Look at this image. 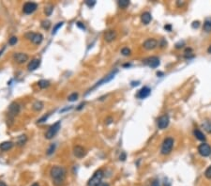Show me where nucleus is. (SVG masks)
Listing matches in <instances>:
<instances>
[{
  "label": "nucleus",
  "instance_id": "43",
  "mask_svg": "<svg viewBox=\"0 0 211 186\" xmlns=\"http://www.w3.org/2000/svg\"><path fill=\"white\" fill-rule=\"evenodd\" d=\"M0 186H8V185H7L4 182H1V181H0Z\"/></svg>",
  "mask_w": 211,
  "mask_h": 186
},
{
  "label": "nucleus",
  "instance_id": "2",
  "mask_svg": "<svg viewBox=\"0 0 211 186\" xmlns=\"http://www.w3.org/2000/svg\"><path fill=\"white\" fill-rule=\"evenodd\" d=\"M173 147H174V139L172 137L165 138L163 143V146H161V149H160L161 154L168 155L172 152Z\"/></svg>",
  "mask_w": 211,
  "mask_h": 186
},
{
  "label": "nucleus",
  "instance_id": "32",
  "mask_svg": "<svg viewBox=\"0 0 211 186\" xmlns=\"http://www.w3.org/2000/svg\"><path fill=\"white\" fill-rule=\"evenodd\" d=\"M205 176L207 178H208V180H211V166H209L207 168L206 172H205Z\"/></svg>",
  "mask_w": 211,
  "mask_h": 186
},
{
  "label": "nucleus",
  "instance_id": "41",
  "mask_svg": "<svg viewBox=\"0 0 211 186\" xmlns=\"http://www.w3.org/2000/svg\"><path fill=\"white\" fill-rule=\"evenodd\" d=\"M98 186H109V184H108V183H106V182H101V183L98 184Z\"/></svg>",
  "mask_w": 211,
  "mask_h": 186
},
{
  "label": "nucleus",
  "instance_id": "23",
  "mask_svg": "<svg viewBox=\"0 0 211 186\" xmlns=\"http://www.w3.org/2000/svg\"><path fill=\"white\" fill-rule=\"evenodd\" d=\"M43 106H44L43 103L40 102V101H37V102H35L33 104V110L39 112V111H40L42 108H43Z\"/></svg>",
  "mask_w": 211,
  "mask_h": 186
},
{
  "label": "nucleus",
  "instance_id": "39",
  "mask_svg": "<svg viewBox=\"0 0 211 186\" xmlns=\"http://www.w3.org/2000/svg\"><path fill=\"white\" fill-rule=\"evenodd\" d=\"M119 159H120V161H125L126 160V153L122 152V154L120 155V157H119Z\"/></svg>",
  "mask_w": 211,
  "mask_h": 186
},
{
  "label": "nucleus",
  "instance_id": "46",
  "mask_svg": "<svg viewBox=\"0 0 211 186\" xmlns=\"http://www.w3.org/2000/svg\"><path fill=\"white\" fill-rule=\"evenodd\" d=\"M207 52H208L209 54H211V45L208 47V49H207Z\"/></svg>",
  "mask_w": 211,
  "mask_h": 186
},
{
  "label": "nucleus",
  "instance_id": "48",
  "mask_svg": "<svg viewBox=\"0 0 211 186\" xmlns=\"http://www.w3.org/2000/svg\"><path fill=\"white\" fill-rule=\"evenodd\" d=\"M4 50H5V47H3V49H2V50H0V55H1V54L3 53V51H4Z\"/></svg>",
  "mask_w": 211,
  "mask_h": 186
},
{
  "label": "nucleus",
  "instance_id": "6",
  "mask_svg": "<svg viewBox=\"0 0 211 186\" xmlns=\"http://www.w3.org/2000/svg\"><path fill=\"white\" fill-rule=\"evenodd\" d=\"M21 109V106L19 104L17 103H12L10 106H9V117L13 119L14 117H16Z\"/></svg>",
  "mask_w": 211,
  "mask_h": 186
},
{
  "label": "nucleus",
  "instance_id": "18",
  "mask_svg": "<svg viewBox=\"0 0 211 186\" xmlns=\"http://www.w3.org/2000/svg\"><path fill=\"white\" fill-rule=\"evenodd\" d=\"M13 147V143L11 141H5L0 144V149L2 152H7Z\"/></svg>",
  "mask_w": 211,
  "mask_h": 186
},
{
  "label": "nucleus",
  "instance_id": "10",
  "mask_svg": "<svg viewBox=\"0 0 211 186\" xmlns=\"http://www.w3.org/2000/svg\"><path fill=\"white\" fill-rule=\"evenodd\" d=\"M73 154L75 157H77V158L81 159V158H84V157L86 155V151L84 147L77 145L73 148Z\"/></svg>",
  "mask_w": 211,
  "mask_h": 186
},
{
  "label": "nucleus",
  "instance_id": "38",
  "mask_svg": "<svg viewBox=\"0 0 211 186\" xmlns=\"http://www.w3.org/2000/svg\"><path fill=\"white\" fill-rule=\"evenodd\" d=\"M151 186H160V182L158 180H154L151 183Z\"/></svg>",
  "mask_w": 211,
  "mask_h": 186
},
{
  "label": "nucleus",
  "instance_id": "25",
  "mask_svg": "<svg viewBox=\"0 0 211 186\" xmlns=\"http://www.w3.org/2000/svg\"><path fill=\"white\" fill-rule=\"evenodd\" d=\"M129 5H130L129 0H119L118 1V6L120 7L121 9H126Z\"/></svg>",
  "mask_w": 211,
  "mask_h": 186
},
{
  "label": "nucleus",
  "instance_id": "8",
  "mask_svg": "<svg viewBox=\"0 0 211 186\" xmlns=\"http://www.w3.org/2000/svg\"><path fill=\"white\" fill-rule=\"evenodd\" d=\"M38 5L35 2H26L23 7V11L25 14H31L37 10Z\"/></svg>",
  "mask_w": 211,
  "mask_h": 186
},
{
  "label": "nucleus",
  "instance_id": "33",
  "mask_svg": "<svg viewBox=\"0 0 211 186\" xmlns=\"http://www.w3.org/2000/svg\"><path fill=\"white\" fill-rule=\"evenodd\" d=\"M54 149H55V145L54 144H52L50 147H49V148L47 149V154L48 155H52L54 152Z\"/></svg>",
  "mask_w": 211,
  "mask_h": 186
},
{
  "label": "nucleus",
  "instance_id": "9",
  "mask_svg": "<svg viewBox=\"0 0 211 186\" xmlns=\"http://www.w3.org/2000/svg\"><path fill=\"white\" fill-rule=\"evenodd\" d=\"M144 64L145 65L149 66L151 68H157L160 65V59L157 58V56H151V58H145V60H143Z\"/></svg>",
  "mask_w": 211,
  "mask_h": 186
},
{
  "label": "nucleus",
  "instance_id": "7",
  "mask_svg": "<svg viewBox=\"0 0 211 186\" xmlns=\"http://www.w3.org/2000/svg\"><path fill=\"white\" fill-rule=\"evenodd\" d=\"M198 152L203 157H207L211 154V147L207 143H203L198 147Z\"/></svg>",
  "mask_w": 211,
  "mask_h": 186
},
{
  "label": "nucleus",
  "instance_id": "42",
  "mask_svg": "<svg viewBox=\"0 0 211 186\" xmlns=\"http://www.w3.org/2000/svg\"><path fill=\"white\" fill-rule=\"evenodd\" d=\"M112 120H113V119H112V118H107V119H106V124H110V123L112 122Z\"/></svg>",
  "mask_w": 211,
  "mask_h": 186
},
{
  "label": "nucleus",
  "instance_id": "26",
  "mask_svg": "<svg viewBox=\"0 0 211 186\" xmlns=\"http://www.w3.org/2000/svg\"><path fill=\"white\" fill-rule=\"evenodd\" d=\"M54 10V6L53 5H49L47 7H45V13H46V15L47 16H50L52 12Z\"/></svg>",
  "mask_w": 211,
  "mask_h": 186
},
{
  "label": "nucleus",
  "instance_id": "15",
  "mask_svg": "<svg viewBox=\"0 0 211 186\" xmlns=\"http://www.w3.org/2000/svg\"><path fill=\"white\" fill-rule=\"evenodd\" d=\"M150 92H151V89L149 88L144 87V88H142L139 90L138 94H137V97L139 99H145L146 97H148L150 95Z\"/></svg>",
  "mask_w": 211,
  "mask_h": 186
},
{
  "label": "nucleus",
  "instance_id": "47",
  "mask_svg": "<svg viewBox=\"0 0 211 186\" xmlns=\"http://www.w3.org/2000/svg\"><path fill=\"white\" fill-rule=\"evenodd\" d=\"M31 186H40V184H39V183H37V182H35V183H33Z\"/></svg>",
  "mask_w": 211,
  "mask_h": 186
},
{
  "label": "nucleus",
  "instance_id": "11",
  "mask_svg": "<svg viewBox=\"0 0 211 186\" xmlns=\"http://www.w3.org/2000/svg\"><path fill=\"white\" fill-rule=\"evenodd\" d=\"M28 55L25 53H16L13 56V59L15 60L18 64H23L28 60Z\"/></svg>",
  "mask_w": 211,
  "mask_h": 186
},
{
  "label": "nucleus",
  "instance_id": "22",
  "mask_svg": "<svg viewBox=\"0 0 211 186\" xmlns=\"http://www.w3.org/2000/svg\"><path fill=\"white\" fill-rule=\"evenodd\" d=\"M204 30L206 32H211V17L207 18L204 23Z\"/></svg>",
  "mask_w": 211,
  "mask_h": 186
},
{
  "label": "nucleus",
  "instance_id": "28",
  "mask_svg": "<svg viewBox=\"0 0 211 186\" xmlns=\"http://www.w3.org/2000/svg\"><path fill=\"white\" fill-rule=\"evenodd\" d=\"M203 126L206 129L207 132L211 134V121H206V122L203 124Z\"/></svg>",
  "mask_w": 211,
  "mask_h": 186
},
{
  "label": "nucleus",
  "instance_id": "35",
  "mask_svg": "<svg viewBox=\"0 0 211 186\" xmlns=\"http://www.w3.org/2000/svg\"><path fill=\"white\" fill-rule=\"evenodd\" d=\"M86 4L89 7V8H91V7H93L96 4V1H95V0H92V1H90V0H86Z\"/></svg>",
  "mask_w": 211,
  "mask_h": 186
},
{
  "label": "nucleus",
  "instance_id": "21",
  "mask_svg": "<svg viewBox=\"0 0 211 186\" xmlns=\"http://www.w3.org/2000/svg\"><path fill=\"white\" fill-rule=\"evenodd\" d=\"M26 141H27V136L25 134H22V135H20L17 139V145L19 147H22L25 144Z\"/></svg>",
  "mask_w": 211,
  "mask_h": 186
},
{
  "label": "nucleus",
  "instance_id": "5",
  "mask_svg": "<svg viewBox=\"0 0 211 186\" xmlns=\"http://www.w3.org/2000/svg\"><path fill=\"white\" fill-rule=\"evenodd\" d=\"M26 39H28L29 40H31L34 44L39 45L40 44L42 40H43V36H42L40 33H34V32H28L25 34Z\"/></svg>",
  "mask_w": 211,
  "mask_h": 186
},
{
  "label": "nucleus",
  "instance_id": "27",
  "mask_svg": "<svg viewBox=\"0 0 211 186\" xmlns=\"http://www.w3.org/2000/svg\"><path fill=\"white\" fill-rule=\"evenodd\" d=\"M41 26H42V28H44V29H49V27L51 26L50 21H48V20L42 21V22H41Z\"/></svg>",
  "mask_w": 211,
  "mask_h": 186
},
{
  "label": "nucleus",
  "instance_id": "40",
  "mask_svg": "<svg viewBox=\"0 0 211 186\" xmlns=\"http://www.w3.org/2000/svg\"><path fill=\"white\" fill-rule=\"evenodd\" d=\"M199 24H200V23L198 22V21H197V22H193V23H192V27H193V28H195V27L197 28V27L199 26Z\"/></svg>",
  "mask_w": 211,
  "mask_h": 186
},
{
  "label": "nucleus",
  "instance_id": "34",
  "mask_svg": "<svg viewBox=\"0 0 211 186\" xmlns=\"http://www.w3.org/2000/svg\"><path fill=\"white\" fill-rule=\"evenodd\" d=\"M121 54H122L123 56H128L130 55V50L129 48L125 47V48H123V49L121 50Z\"/></svg>",
  "mask_w": 211,
  "mask_h": 186
},
{
  "label": "nucleus",
  "instance_id": "29",
  "mask_svg": "<svg viewBox=\"0 0 211 186\" xmlns=\"http://www.w3.org/2000/svg\"><path fill=\"white\" fill-rule=\"evenodd\" d=\"M78 99V93H72V94H70L68 98V100L69 102H75L76 100Z\"/></svg>",
  "mask_w": 211,
  "mask_h": 186
},
{
  "label": "nucleus",
  "instance_id": "13",
  "mask_svg": "<svg viewBox=\"0 0 211 186\" xmlns=\"http://www.w3.org/2000/svg\"><path fill=\"white\" fill-rule=\"evenodd\" d=\"M157 45H158V41L155 39L146 40L143 44V46L145 50H153V49H155L157 47Z\"/></svg>",
  "mask_w": 211,
  "mask_h": 186
},
{
  "label": "nucleus",
  "instance_id": "24",
  "mask_svg": "<svg viewBox=\"0 0 211 186\" xmlns=\"http://www.w3.org/2000/svg\"><path fill=\"white\" fill-rule=\"evenodd\" d=\"M38 85L40 88L43 89V88H47L49 86H50V82L47 80H40V81H39Z\"/></svg>",
  "mask_w": 211,
  "mask_h": 186
},
{
  "label": "nucleus",
  "instance_id": "14",
  "mask_svg": "<svg viewBox=\"0 0 211 186\" xmlns=\"http://www.w3.org/2000/svg\"><path fill=\"white\" fill-rule=\"evenodd\" d=\"M117 73V70H115V71H112V73L110 74H108L107 76H105L104 78H103V79L102 80H101L100 82H98L95 86H94V88H96L97 87H98V86H101L102 84H106L107 82H109V81H111L112 79H113V78H114L115 77V74ZM92 88V89H93Z\"/></svg>",
  "mask_w": 211,
  "mask_h": 186
},
{
  "label": "nucleus",
  "instance_id": "20",
  "mask_svg": "<svg viewBox=\"0 0 211 186\" xmlns=\"http://www.w3.org/2000/svg\"><path fill=\"white\" fill-rule=\"evenodd\" d=\"M194 135H195V137L200 140V141H205L206 140V136H205V134H204L200 130H198V129H196V130H194L193 132Z\"/></svg>",
  "mask_w": 211,
  "mask_h": 186
},
{
  "label": "nucleus",
  "instance_id": "4",
  "mask_svg": "<svg viewBox=\"0 0 211 186\" xmlns=\"http://www.w3.org/2000/svg\"><path fill=\"white\" fill-rule=\"evenodd\" d=\"M61 123L60 121H57V122L54 123L52 126L49 127V129L47 130V132L45 133V138L46 139H52L55 136V134L58 133L59 129H60Z\"/></svg>",
  "mask_w": 211,
  "mask_h": 186
},
{
  "label": "nucleus",
  "instance_id": "1",
  "mask_svg": "<svg viewBox=\"0 0 211 186\" xmlns=\"http://www.w3.org/2000/svg\"><path fill=\"white\" fill-rule=\"evenodd\" d=\"M66 174H67L66 169L63 166H53L50 170L51 178H53L54 184L57 186L61 185L63 182H64L65 178H66Z\"/></svg>",
  "mask_w": 211,
  "mask_h": 186
},
{
  "label": "nucleus",
  "instance_id": "31",
  "mask_svg": "<svg viewBox=\"0 0 211 186\" xmlns=\"http://www.w3.org/2000/svg\"><path fill=\"white\" fill-rule=\"evenodd\" d=\"M63 24H64V23H63V22H60V23H58L57 25H55V26H54V29H53L52 34H53V35H54L56 32H57V30H58L59 28L63 26Z\"/></svg>",
  "mask_w": 211,
  "mask_h": 186
},
{
  "label": "nucleus",
  "instance_id": "19",
  "mask_svg": "<svg viewBox=\"0 0 211 186\" xmlns=\"http://www.w3.org/2000/svg\"><path fill=\"white\" fill-rule=\"evenodd\" d=\"M141 19H142L143 24H145V25H148V24L151 22L152 16H151V14H150L149 12H144V13L142 14V17H141Z\"/></svg>",
  "mask_w": 211,
  "mask_h": 186
},
{
  "label": "nucleus",
  "instance_id": "36",
  "mask_svg": "<svg viewBox=\"0 0 211 186\" xmlns=\"http://www.w3.org/2000/svg\"><path fill=\"white\" fill-rule=\"evenodd\" d=\"M49 116H50V114H48L47 116H43V117H42L41 118H40V119L38 120V122H39V123H42V122H44V121H45V120L48 118V117H49Z\"/></svg>",
  "mask_w": 211,
  "mask_h": 186
},
{
  "label": "nucleus",
  "instance_id": "44",
  "mask_svg": "<svg viewBox=\"0 0 211 186\" xmlns=\"http://www.w3.org/2000/svg\"><path fill=\"white\" fill-rule=\"evenodd\" d=\"M165 29L171 30V26H165Z\"/></svg>",
  "mask_w": 211,
  "mask_h": 186
},
{
  "label": "nucleus",
  "instance_id": "16",
  "mask_svg": "<svg viewBox=\"0 0 211 186\" xmlns=\"http://www.w3.org/2000/svg\"><path fill=\"white\" fill-rule=\"evenodd\" d=\"M116 38V32L115 30H107L104 33V40L107 42H111Z\"/></svg>",
  "mask_w": 211,
  "mask_h": 186
},
{
  "label": "nucleus",
  "instance_id": "17",
  "mask_svg": "<svg viewBox=\"0 0 211 186\" xmlns=\"http://www.w3.org/2000/svg\"><path fill=\"white\" fill-rule=\"evenodd\" d=\"M40 65V59L39 58H35L33 60L30 61V63L28 64V66H27V69L28 70H30V71H33L35 70H37L39 68V66Z\"/></svg>",
  "mask_w": 211,
  "mask_h": 186
},
{
  "label": "nucleus",
  "instance_id": "3",
  "mask_svg": "<svg viewBox=\"0 0 211 186\" xmlns=\"http://www.w3.org/2000/svg\"><path fill=\"white\" fill-rule=\"evenodd\" d=\"M102 178H103V171L101 169H98L94 173V175L90 178V180L87 182V185L88 186H98L101 182Z\"/></svg>",
  "mask_w": 211,
  "mask_h": 186
},
{
  "label": "nucleus",
  "instance_id": "45",
  "mask_svg": "<svg viewBox=\"0 0 211 186\" xmlns=\"http://www.w3.org/2000/svg\"><path fill=\"white\" fill-rule=\"evenodd\" d=\"M164 186H171V184L169 183L168 182H164Z\"/></svg>",
  "mask_w": 211,
  "mask_h": 186
},
{
  "label": "nucleus",
  "instance_id": "12",
  "mask_svg": "<svg viewBox=\"0 0 211 186\" xmlns=\"http://www.w3.org/2000/svg\"><path fill=\"white\" fill-rule=\"evenodd\" d=\"M169 121H170V119H169V117L167 115H163L160 117L158 119V127L161 129V130L165 129L169 125Z\"/></svg>",
  "mask_w": 211,
  "mask_h": 186
},
{
  "label": "nucleus",
  "instance_id": "30",
  "mask_svg": "<svg viewBox=\"0 0 211 186\" xmlns=\"http://www.w3.org/2000/svg\"><path fill=\"white\" fill-rule=\"evenodd\" d=\"M18 41V38L15 37V36H12V37L9 40V44L10 45H15Z\"/></svg>",
  "mask_w": 211,
  "mask_h": 186
},
{
  "label": "nucleus",
  "instance_id": "37",
  "mask_svg": "<svg viewBox=\"0 0 211 186\" xmlns=\"http://www.w3.org/2000/svg\"><path fill=\"white\" fill-rule=\"evenodd\" d=\"M76 26H78L79 28H81V29H83V30L86 29V26H84V25L83 23H81V22H77Z\"/></svg>",
  "mask_w": 211,
  "mask_h": 186
}]
</instances>
